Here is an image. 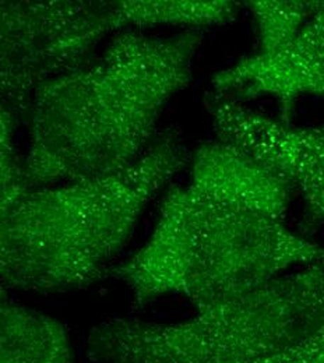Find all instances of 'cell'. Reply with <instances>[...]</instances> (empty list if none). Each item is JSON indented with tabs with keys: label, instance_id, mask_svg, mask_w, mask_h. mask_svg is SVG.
Here are the masks:
<instances>
[{
	"label": "cell",
	"instance_id": "cell-11",
	"mask_svg": "<svg viewBox=\"0 0 324 363\" xmlns=\"http://www.w3.org/2000/svg\"><path fill=\"white\" fill-rule=\"evenodd\" d=\"M324 347V330L303 342L255 363H309Z\"/></svg>",
	"mask_w": 324,
	"mask_h": 363
},
{
	"label": "cell",
	"instance_id": "cell-10",
	"mask_svg": "<svg viewBox=\"0 0 324 363\" xmlns=\"http://www.w3.org/2000/svg\"><path fill=\"white\" fill-rule=\"evenodd\" d=\"M323 0H252V11L260 53H272L295 38L305 23L320 9Z\"/></svg>",
	"mask_w": 324,
	"mask_h": 363
},
{
	"label": "cell",
	"instance_id": "cell-4",
	"mask_svg": "<svg viewBox=\"0 0 324 363\" xmlns=\"http://www.w3.org/2000/svg\"><path fill=\"white\" fill-rule=\"evenodd\" d=\"M179 323L112 318L87 338L94 363H255L324 330V259L201 302Z\"/></svg>",
	"mask_w": 324,
	"mask_h": 363
},
{
	"label": "cell",
	"instance_id": "cell-8",
	"mask_svg": "<svg viewBox=\"0 0 324 363\" xmlns=\"http://www.w3.org/2000/svg\"><path fill=\"white\" fill-rule=\"evenodd\" d=\"M0 363H73L69 330L59 320L14 303L1 292Z\"/></svg>",
	"mask_w": 324,
	"mask_h": 363
},
{
	"label": "cell",
	"instance_id": "cell-1",
	"mask_svg": "<svg viewBox=\"0 0 324 363\" xmlns=\"http://www.w3.org/2000/svg\"><path fill=\"white\" fill-rule=\"evenodd\" d=\"M291 191L231 144H203L147 243L108 275L128 285L138 309L167 295L199 305L324 259L323 246L285 225Z\"/></svg>",
	"mask_w": 324,
	"mask_h": 363
},
{
	"label": "cell",
	"instance_id": "cell-9",
	"mask_svg": "<svg viewBox=\"0 0 324 363\" xmlns=\"http://www.w3.org/2000/svg\"><path fill=\"white\" fill-rule=\"evenodd\" d=\"M239 4L231 0H116L115 13L121 28L185 26H223L236 17Z\"/></svg>",
	"mask_w": 324,
	"mask_h": 363
},
{
	"label": "cell",
	"instance_id": "cell-3",
	"mask_svg": "<svg viewBox=\"0 0 324 363\" xmlns=\"http://www.w3.org/2000/svg\"><path fill=\"white\" fill-rule=\"evenodd\" d=\"M174 136L99 178L28 189L0 207L3 289L60 294L108 275L148 203L185 165Z\"/></svg>",
	"mask_w": 324,
	"mask_h": 363
},
{
	"label": "cell",
	"instance_id": "cell-5",
	"mask_svg": "<svg viewBox=\"0 0 324 363\" xmlns=\"http://www.w3.org/2000/svg\"><path fill=\"white\" fill-rule=\"evenodd\" d=\"M115 30H121L115 1H1V108L26 121L34 91L87 66Z\"/></svg>",
	"mask_w": 324,
	"mask_h": 363
},
{
	"label": "cell",
	"instance_id": "cell-2",
	"mask_svg": "<svg viewBox=\"0 0 324 363\" xmlns=\"http://www.w3.org/2000/svg\"><path fill=\"white\" fill-rule=\"evenodd\" d=\"M199 30L171 37L122 31L87 66L34 91L26 118L28 189L119 172L151 145L169 99L191 80Z\"/></svg>",
	"mask_w": 324,
	"mask_h": 363
},
{
	"label": "cell",
	"instance_id": "cell-12",
	"mask_svg": "<svg viewBox=\"0 0 324 363\" xmlns=\"http://www.w3.org/2000/svg\"><path fill=\"white\" fill-rule=\"evenodd\" d=\"M309 363H324V347L311 359Z\"/></svg>",
	"mask_w": 324,
	"mask_h": 363
},
{
	"label": "cell",
	"instance_id": "cell-7",
	"mask_svg": "<svg viewBox=\"0 0 324 363\" xmlns=\"http://www.w3.org/2000/svg\"><path fill=\"white\" fill-rule=\"evenodd\" d=\"M214 92L235 101L269 96L289 123L298 99L324 96V0L292 41L272 53L256 52L213 77Z\"/></svg>",
	"mask_w": 324,
	"mask_h": 363
},
{
	"label": "cell",
	"instance_id": "cell-6",
	"mask_svg": "<svg viewBox=\"0 0 324 363\" xmlns=\"http://www.w3.org/2000/svg\"><path fill=\"white\" fill-rule=\"evenodd\" d=\"M206 108L218 140L246 152L296 189L306 220L324 224V122L292 126L216 92L208 94Z\"/></svg>",
	"mask_w": 324,
	"mask_h": 363
}]
</instances>
